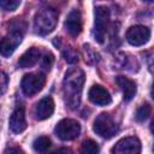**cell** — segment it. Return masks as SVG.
Returning a JSON list of instances; mask_svg holds the SVG:
<instances>
[{
	"mask_svg": "<svg viewBox=\"0 0 154 154\" xmlns=\"http://www.w3.org/2000/svg\"><path fill=\"white\" fill-rule=\"evenodd\" d=\"M84 81V72L79 67H71L65 73L63 81V93L65 102L71 109L77 108L79 105Z\"/></svg>",
	"mask_w": 154,
	"mask_h": 154,
	"instance_id": "cell-1",
	"label": "cell"
},
{
	"mask_svg": "<svg viewBox=\"0 0 154 154\" xmlns=\"http://www.w3.org/2000/svg\"><path fill=\"white\" fill-rule=\"evenodd\" d=\"M58 11L52 7H43L38 10L34 17V29L38 35H47L52 32L58 22Z\"/></svg>",
	"mask_w": 154,
	"mask_h": 154,
	"instance_id": "cell-2",
	"label": "cell"
},
{
	"mask_svg": "<svg viewBox=\"0 0 154 154\" xmlns=\"http://www.w3.org/2000/svg\"><path fill=\"white\" fill-rule=\"evenodd\" d=\"M93 130H94V132H96L102 138L108 140V138L113 137L117 134L118 125L108 113L103 112V113H100L95 118L94 125H93Z\"/></svg>",
	"mask_w": 154,
	"mask_h": 154,
	"instance_id": "cell-3",
	"label": "cell"
},
{
	"mask_svg": "<svg viewBox=\"0 0 154 154\" xmlns=\"http://www.w3.org/2000/svg\"><path fill=\"white\" fill-rule=\"evenodd\" d=\"M54 132L60 140L71 141V140H75V138H77L79 136L81 125H79V123L77 120L66 118V119L60 120L57 124V126L54 129Z\"/></svg>",
	"mask_w": 154,
	"mask_h": 154,
	"instance_id": "cell-4",
	"label": "cell"
},
{
	"mask_svg": "<svg viewBox=\"0 0 154 154\" xmlns=\"http://www.w3.org/2000/svg\"><path fill=\"white\" fill-rule=\"evenodd\" d=\"M109 20V10L106 6H97L95 8V26L94 37L99 43H103Z\"/></svg>",
	"mask_w": 154,
	"mask_h": 154,
	"instance_id": "cell-5",
	"label": "cell"
},
{
	"mask_svg": "<svg viewBox=\"0 0 154 154\" xmlns=\"http://www.w3.org/2000/svg\"><path fill=\"white\" fill-rule=\"evenodd\" d=\"M46 83V76L41 72L38 73H28L23 77L20 82L22 91L26 96H32L42 90Z\"/></svg>",
	"mask_w": 154,
	"mask_h": 154,
	"instance_id": "cell-6",
	"label": "cell"
},
{
	"mask_svg": "<svg viewBox=\"0 0 154 154\" xmlns=\"http://www.w3.org/2000/svg\"><path fill=\"white\" fill-rule=\"evenodd\" d=\"M141 142L137 137L130 136L119 140L112 148L111 154H140Z\"/></svg>",
	"mask_w": 154,
	"mask_h": 154,
	"instance_id": "cell-7",
	"label": "cell"
},
{
	"mask_svg": "<svg viewBox=\"0 0 154 154\" xmlns=\"http://www.w3.org/2000/svg\"><path fill=\"white\" fill-rule=\"evenodd\" d=\"M149 37L150 30L144 25H134L126 31V40L132 46H142L148 42Z\"/></svg>",
	"mask_w": 154,
	"mask_h": 154,
	"instance_id": "cell-8",
	"label": "cell"
},
{
	"mask_svg": "<svg viewBox=\"0 0 154 154\" xmlns=\"http://www.w3.org/2000/svg\"><path fill=\"white\" fill-rule=\"evenodd\" d=\"M10 130L14 134H20L26 129V119H25V109L23 105H17L10 116L8 120Z\"/></svg>",
	"mask_w": 154,
	"mask_h": 154,
	"instance_id": "cell-9",
	"label": "cell"
},
{
	"mask_svg": "<svg viewBox=\"0 0 154 154\" xmlns=\"http://www.w3.org/2000/svg\"><path fill=\"white\" fill-rule=\"evenodd\" d=\"M22 37H23V32L10 31V34L1 40V55L10 57L22 42Z\"/></svg>",
	"mask_w": 154,
	"mask_h": 154,
	"instance_id": "cell-10",
	"label": "cell"
},
{
	"mask_svg": "<svg viewBox=\"0 0 154 154\" xmlns=\"http://www.w3.org/2000/svg\"><path fill=\"white\" fill-rule=\"evenodd\" d=\"M82 16L78 10H72L65 20V29L72 37H77L82 32Z\"/></svg>",
	"mask_w": 154,
	"mask_h": 154,
	"instance_id": "cell-11",
	"label": "cell"
},
{
	"mask_svg": "<svg viewBox=\"0 0 154 154\" xmlns=\"http://www.w3.org/2000/svg\"><path fill=\"white\" fill-rule=\"evenodd\" d=\"M88 97L93 103L99 105V106L109 105L112 101V97H111L108 90H106L102 85H99V84H95L89 89Z\"/></svg>",
	"mask_w": 154,
	"mask_h": 154,
	"instance_id": "cell-12",
	"label": "cell"
},
{
	"mask_svg": "<svg viewBox=\"0 0 154 154\" xmlns=\"http://www.w3.org/2000/svg\"><path fill=\"white\" fill-rule=\"evenodd\" d=\"M53 112H54V101L51 96H46L36 103L34 114L37 120H45L49 118L53 114Z\"/></svg>",
	"mask_w": 154,
	"mask_h": 154,
	"instance_id": "cell-13",
	"label": "cell"
},
{
	"mask_svg": "<svg viewBox=\"0 0 154 154\" xmlns=\"http://www.w3.org/2000/svg\"><path fill=\"white\" fill-rule=\"evenodd\" d=\"M116 82H117V84L119 85V88L123 91L124 100L125 101L132 100V97L135 96L136 90H137L135 81H132V79H130V78H128L125 76H118V77H116Z\"/></svg>",
	"mask_w": 154,
	"mask_h": 154,
	"instance_id": "cell-14",
	"label": "cell"
},
{
	"mask_svg": "<svg viewBox=\"0 0 154 154\" xmlns=\"http://www.w3.org/2000/svg\"><path fill=\"white\" fill-rule=\"evenodd\" d=\"M40 57H41V51L37 47H31L20 55V58L18 59V65L22 69L31 67L40 60Z\"/></svg>",
	"mask_w": 154,
	"mask_h": 154,
	"instance_id": "cell-15",
	"label": "cell"
},
{
	"mask_svg": "<svg viewBox=\"0 0 154 154\" xmlns=\"http://www.w3.org/2000/svg\"><path fill=\"white\" fill-rule=\"evenodd\" d=\"M51 147V140L47 136H40L32 142V148L37 153H45Z\"/></svg>",
	"mask_w": 154,
	"mask_h": 154,
	"instance_id": "cell-16",
	"label": "cell"
},
{
	"mask_svg": "<svg viewBox=\"0 0 154 154\" xmlns=\"http://www.w3.org/2000/svg\"><path fill=\"white\" fill-rule=\"evenodd\" d=\"M100 148L94 140H85L82 143L79 154H99Z\"/></svg>",
	"mask_w": 154,
	"mask_h": 154,
	"instance_id": "cell-17",
	"label": "cell"
},
{
	"mask_svg": "<svg viewBox=\"0 0 154 154\" xmlns=\"http://www.w3.org/2000/svg\"><path fill=\"white\" fill-rule=\"evenodd\" d=\"M150 111H152V108H150V106H149L148 103H143V105H141V106L137 108V111H136L135 119H136L137 122H144V120L149 117Z\"/></svg>",
	"mask_w": 154,
	"mask_h": 154,
	"instance_id": "cell-18",
	"label": "cell"
},
{
	"mask_svg": "<svg viewBox=\"0 0 154 154\" xmlns=\"http://www.w3.org/2000/svg\"><path fill=\"white\" fill-rule=\"evenodd\" d=\"M20 5L19 0H1L0 6L4 11H14Z\"/></svg>",
	"mask_w": 154,
	"mask_h": 154,
	"instance_id": "cell-19",
	"label": "cell"
},
{
	"mask_svg": "<svg viewBox=\"0 0 154 154\" xmlns=\"http://www.w3.org/2000/svg\"><path fill=\"white\" fill-rule=\"evenodd\" d=\"M63 54H64V58H65V60L69 63V64H75V63H77L78 61V55H77V53L72 49V48H66L64 52H63Z\"/></svg>",
	"mask_w": 154,
	"mask_h": 154,
	"instance_id": "cell-20",
	"label": "cell"
},
{
	"mask_svg": "<svg viewBox=\"0 0 154 154\" xmlns=\"http://www.w3.org/2000/svg\"><path fill=\"white\" fill-rule=\"evenodd\" d=\"M53 61H54V55L48 52V53H46L45 57L42 58V66H43L46 70H49L51 66H52V64H53Z\"/></svg>",
	"mask_w": 154,
	"mask_h": 154,
	"instance_id": "cell-21",
	"label": "cell"
},
{
	"mask_svg": "<svg viewBox=\"0 0 154 154\" xmlns=\"http://www.w3.org/2000/svg\"><path fill=\"white\" fill-rule=\"evenodd\" d=\"M4 154H24V152L18 147H8L5 149Z\"/></svg>",
	"mask_w": 154,
	"mask_h": 154,
	"instance_id": "cell-22",
	"label": "cell"
},
{
	"mask_svg": "<svg viewBox=\"0 0 154 154\" xmlns=\"http://www.w3.org/2000/svg\"><path fill=\"white\" fill-rule=\"evenodd\" d=\"M6 85H7V76H6L5 72H2V73H1V94L5 93Z\"/></svg>",
	"mask_w": 154,
	"mask_h": 154,
	"instance_id": "cell-23",
	"label": "cell"
},
{
	"mask_svg": "<svg viewBox=\"0 0 154 154\" xmlns=\"http://www.w3.org/2000/svg\"><path fill=\"white\" fill-rule=\"evenodd\" d=\"M51 154H70V150L66 149V148H60V149H58V150L52 152Z\"/></svg>",
	"mask_w": 154,
	"mask_h": 154,
	"instance_id": "cell-24",
	"label": "cell"
},
{
	"mask_svg": "<svg viewBox=\"0 0 154 154\" xmlns=\"http://www.w3.org/2000/svg\"><path fill=\"white\" fill-rule=\"evenodd\" d=\"M150 131L153 132V135H154V120L152 122V124H150Z\"/></svg>",
	"mask_w": 154,
	"mask_h": 154,
	"instance_id": "cell-25",
	"label": "cell"
},
{
	"mask_svg": "<svg viewBox=\"0 0 154 154\" xmlns=\"http://www.w3.org/2000/svg\"><path fill=\"white\" fill-rule=\"evenodd\" d=\"M150 94H152V96L154 97V81H153V85H152V90H150Z\"/></svg>",
	"mask_w": 154,
	"mask_h": 154,
	"instance_id": "cell-26",
	"label": "cell"
},
{
	"mask_svg": "<svg viewBox=\"0 0 154 154\" xmlns=\"http://www.w3.org/2000/svg\"><path fill=\"white\" fill-rule=\"evenodd\" d=\"M153 153H154V146H153Z\"/></svg>",
	"mask_w": 154,
	"mask_h": 154,
	"instance_id": "cell-27",
	"label": "cell"
}]
</instances>
